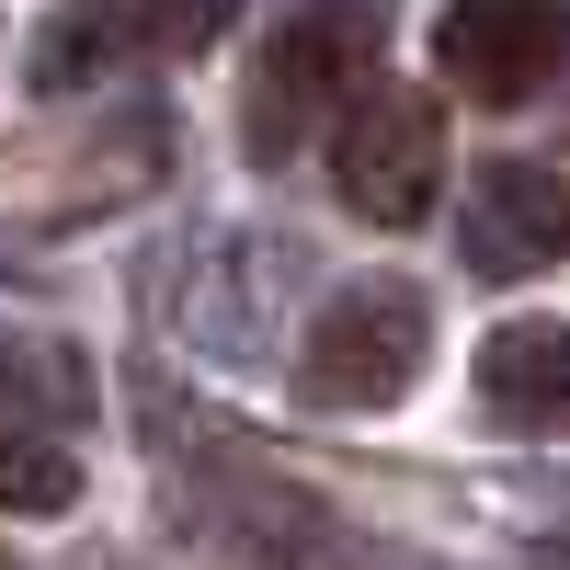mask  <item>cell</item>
<instances>
[{"mask_svg":"<svg viewBox=\"0 0 570 570\" xmlns=\"http://www.w3.org/2000/svg\"><path fill=\"white\" fill-rule=\"evenodd\" d=\"M228 263H240V240H228ZM183 274H195V297H171V320L195 331L217 365H240V354H263V343H274V285H285V274H274V252H252V274H217V240H206Z\"/></svg>","mask_w":570,"mask_h":570,"instance_id":"obj_7","label":"cell"},{"mask_svg":"<svg viewBox=\"0 0 570 570\" xmlns=\"http://www.w3.org/2000/svg\"><path fill=\"white\" fill-rule=\"evenodd\" d=\"M480 411L502 434H570V320H502L480 343Z\"/></svg>","mask_w":570,"mask_h":570,"instance_id":"obj_6","label":"cell"},{"mask_svg":"<svg viewBox=\"0 0 570 570\" xmlns=\"http://www.w3.org/2000/svg\"><path fill=\"white\" fill-rule=\"evenodd\" d=\"M559 252H570V171H548V160H491L480 195H468V274L513 285V274H548Z\"/></svg>","mask_w":570,"mask_h":570,"instance_id":"obj_5","label":"cell"},{"mask_svg":"<svg viewBox=\"0 0 570 570\" xmlns=\"http://www.w3.org/2000/svg\"><path fill=\"white\" fill-rule=\"evenodd\" d=\"M422 354H434V297L400 274H365L343 285L320 320H308V343H297V389L320 411H376V400H400Z\"/></svg>","mask_w":570,"mask_h":570,"instance_id":"obj_1","label":"cell"},{"mask_svg":"<svg viewBox=\"0 0 570 570\" xmlns=\"http://www.w3.org/2000/svg\"><path fill=\"white\" fill-rule=\"evenodd\" d=\"M365 58H376V35H365L354 0H331V12H297V23L263 46V69H252V149H263V160H285V149H297V137H308L331 104H343V91H365V80H376Z\"/></svg>","mask_w":570,"mask_h":570,"instance_id":"obj_3","label":"cell"},{"mask_svg":"<svg viewBox=\"0 0 570 570\" xmlns=\"http://www.w3.org/2000/svg\"><path fill=\"white\" fill-rule=\"evenodd\" d=\"M434 69L468 104H537L570 69V0H445L434 12Z\"/></svg>","mask_w":570,"mask_h":570,"instance_id":"obj_4","label":"cell"},{"mask_svg":"<svg viewBox=\"0 0 570 570\" xmlns=\"http://www.w3.org/2000/svg\"><path fill=\"white\" fill-rule=\"evenodd\" d=\"M104 12H115L126 35L171 46V58H195V46H217L228 23H240V0H104Z\"/></svg>","mask_w":570,"mask_h":570,"instance_id":"obj_9","label":"cell"},{"mask_svg":"<svg viewBox=\"0 0 570 570\" xmlns=\"http://www.w3.org/2000/svg\"><path fill=\"white\" fill-rule=\"evenodd\" d=\"M331 183L343 206L376 217V228H422L445 195V115L400 80H365L343 104V137H331Z\"/></svg>","mask_w":570,"mask_h":570,"instance_id":"obj_2","label":"cell"},{"mask_svg":"<svg viewBox=\"0 0 570 570\" xmlns=\"http://www.w3.org/2000/svg\"><path fill=\"white\" fill-rule=\"evenodd\" d=\"M69 502H80V456L0 422V513H23V525H58Z\"/></svg>","mask_w":570,"mask_h":570,"instance_id":"obj_8","label":"cell"}]
</instances>
